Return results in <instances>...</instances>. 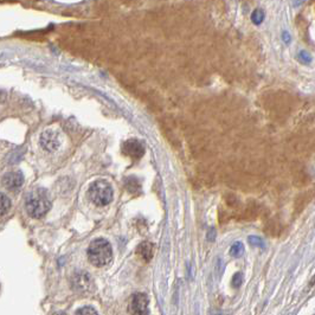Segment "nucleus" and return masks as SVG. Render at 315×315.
Returning <instances> with one entry per match:
<instances>
[{
    "label": "nucleus",
    "mask_w": 315,
    "mask_h": 315,
    "mask_svg": "<svg viewBox=\"0 0 315 315\" xmlns=\"http://www.w3.org/2000/svg\"><path fill=\"white\" fill-rule=\"evenodd\" d=\"M25 209L28 215L35 219H40L47 215L51 209V201L47 191L43 188H37L29 193L25 201Z\"/></svg>",
    "instance_id": "1"
},
{
    "label": "nucleus",
    "mask_w": 315,
    "mask_h": 315,
    "mask_svg": "<svg viewBox=\"0 0 315 315\" xmlns=\"http://www.w3.org/2000/svg\"><path fill=\"white\" fill-rule=\"evenodd\" d=\"M88 259L95 267H105L113 259V249L105 238H96L88 248Z\"/></svg>",
    "instance_id": "2"
},
{
    "label": "nucleus",
    "mask_w": 315,
    "mask_h": 315,
    "mask_svg": "<svg viewBox=\"0 0 315 315\" xmlns=\"http://www.w3.org/2000/svg\"><path fill=\"white\" fill-rule=\"evenodd\" d=\"M113 188L105 180H96L88 188V197L97 206H106L113 200Z\"/></svg>",
    "instance_id": "3"
},
{
    "label": "nucleus",
    "mask_w": 315,
    "mask_h": 315,
    "mask_svg": "<svg viewBox=\"0 0 315 315\" xmlns=\"http://www.w3.org/2000/svg\"><path fill=\"white\" fill-rule=\"evenodd\" d=\"M122 152L123 154L127 155L131 159L138 160L145 154V147L142 142L136 140V139H129V140L123 142Z\"/></svg>",
    "instance_id": "4"
},
{
    "label": "nucleus",
    "mask_w": 315,
    "mask_h": 315,
    "mask_svg": "<svg viewBox=\"0 0 315 315\" xmlns=\"http://www.w3.org/2000/svg\"><path fill=\"white\" fill-rule=\"evenodd\" d=\"M148 297L146 294L138 293L132 296L131 303H129V311L133 314L144 315L148 314Z\"/></svg>",
    "instance_id": "5"
},
{
    "label": "nucleus",
    "mask_w": 315,
    "mask_h": 315,
    "mask_svg": "<svg viewBox=\"0 0 315 315\" xmlns=\"http://www.w3.org/2000/svg\"><path fill=\"white\" fill-rule=\"evenodd\" d=\"M41 145L45 151L49 152L57 151L61 145L60 135H58L57 132L53 131V129L45 131L43 134L41 135Z\"/></svg>",
    "instance_id": "6"
},
{
    "label": "nucleus",
    "mask_w": 315,
    "mask_h": 315,
    "mask_svg": "<svg viewBox=\"0 0 315 315\" xmlns=\"http://www.w3.org/2000/svg\"><path fill=\"white\" fill-rule=\"evenodd\" d=\"M3 183L8 190L15 191L21 188L22 185L24 184V177H23L22 172H10V173L5 174Z\"/></svg>",
    "instance_id": "7"
},
{
    "label": "nucleus",
    "mask_w": 315,
    "mask_h": 315,
    "mask_svg": "<svg viewBox=\"0 0 315 315\" xmlns=\"http://www.w3.org/2000/svg\"><path fill=\"white\" fill-rule=\"evenodd\" d=\"M138 254L141 256L145 261H149L153 256V245L148 242H144L142 244H140L138 246Z\"/></svg>",
    "instance_id": "8"
},
{
    "label": "nucleus",
    "mask_w": 315,
    "mask_h": 315,
    "mask_svg": "<svg viewBox=\"0 0 315 315\" xmlns=\"http://www.w3.org/2000/svg\"><path fill=\"white\" fill-rule=\"evenodd\" d=\"M243 251H244V246H243L242 243L239 242L235 243V244L231 246V249H230V254H231L233 257H239V256H242Z\"/></svg>",
    "instance_id": "9"
},
{
    "label": "nucleus",
    "mask_w": 315,
    "mask_h": 315,
    "mask_svg": "<svg viewBox=\"0 0 315 315\" xmlns=\"http://www.w3.org/2000/svg\"><path fill=\"white\" fill-rule=\"evenodd\" d=\"M10 207H11V200L9 199L8 196H5V194H2V215L4 216L6 215V212L10 210Z\"/></svg>",
    "instance_id": "10"
},
{
    "label": "nucleus",
    "mask_w": 315,
    "mask_h": 315,
    "mask_svg": "<svg viewBox=\"0 0 315 315\" xmlns=\"http://www.w3.org/2000/svg\"><path fill=\"white\" fill-rule=\"evenodd\" d=\"M249 242L251 245H256V246H261V248H263L264 246V243H263V241L261 238H258V237H249Z\"/></svg>",
    "instance_id": "11"
},
{
    "label": "nucleus",
    "mask_w": 315,
    "mask_h": 315,
    "mask_svg": "<svg viewBox=\"0 0 315 315\" xmlns=\"http://www.w3.org/2000/svg\"><path fill=\"white\" fill-rule=\"evenodd\" d=\"M298 58H300V60L303 62V63H309V62L311 61V57H310V55L307 53V51H300V53H298Z\"/></svg>",
    "instance_id": "12"
},
{
    "label": "nucleus",
    "mask_w": 315,
    "mask_h": 315,
    "mask_svg": "<svg viewBox=\"0 0 315 315\" xmlns=\"http://www.w3.org/2000/svg\"><path fill=\"white\" fill-rule=\"evenodd\" d=\"M76 314H97V311L93 307H83L77 310Z\"/></svg>",
    "instance_id": "13"
},
{
    "label": "nucleus",
    "mask_w": 315,
    "mask_h": 315,
    "mask_svg": "<svg viewBox=\"0 0 315 315\" xmlns=\"http://www.w3.org/2000/svg\"><path fill=\"white\" fill-rule=\"evenodd\" d=\"M241 283H242V274H236L235 277H233V282H232L233 287H236V288L239 287Z\"/></svg>",
    "instance_id": "14"
},
{
    "label": "nucleus",
    "mask_w": 315,
    "mask_h": 315,
    "mask_svg": "<svg viewBox=\"0 0 315 315\" xmlns=\"http://www.w3.org/2000/svg\"><path fill=\"white\" fill-rule=\"evenodd\" d=\"M282 38H283L284 42H287V43H289V42H290V36H289V32L288 31L283 32V35H282Z\"/></svg>",
    "instance_id": "15"
},
{
    "label": "nucleus",
    "mask_w": 315,
    "mask_h": 315,
    "mask_svg": "<svg viewBox=\"0 0 315 315\" xmlns=\"http://www.w3.org/2000/svg\"><path fill=\"white\" fill-rule=\"evenodd\" d=\"M303 3H304V0H296V3H294L293 6L294 8H298V6H300L301 4H303Z\"/></svg>",
    "instance_id": "16"
}]
</instances>
